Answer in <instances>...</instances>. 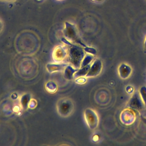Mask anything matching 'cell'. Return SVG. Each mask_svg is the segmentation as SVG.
Segmentation results:
<instances>
[{
  "mask_svg": "<svg viewBox=\"0 0 146 146\" xmlns=\"http://www.w3.org/2000/svg\"><path fill=\"white\" fill-rule=\"evenodd\" d=\"M62 41L70 47L68 49V56L70 63L75 68H80L82 62L86 55L83 48L80 45H76L70 42L66 38H62Z\"/></svg>",
  "mask_w": 146,
  "mask_h": 146,
  "instance_id": "obj_1",
  "label": "cell"
},
{
  "mask_svg": "<svg viewBox=\"0 0 146 146\" xmlns=\"http://www.w3.org/2000/svg\"><path fill=\"white\" fill-rule=\"evenodd\" d=\"M64 34L65 38H66L70 42L74 44L76 43L83 47L87 46L81 40L80 37L79 36L76 27L74 25L68 22H66L64 23Z\"/></svg>",
  "mask_w": 146,
  "mask_h": 146,
  "instance_id": "obj_2",
  "label": "cell"
},
{
  "mask_svg": "<svg viewBox=\"0 0 146 146\" xmlns=\"http://www.w3.org/2000/svg\"><path fill=\"white\" fill-rule=\"evenodd\" d=\"M57 111L62 117H67L71 115L74 111V104L72 100L68 98L60 99L56 104Z\"/></svg>",
  "mask_w": 146,
  "mask_h": 146,
  "instance_id": "obj_3",
  "label": "cell"
},
{
  "mask_svg": "<svg viewBox=\"0 0 146 146\" xmlns=\"http://www.w3.org/2000/svg\"><path fill=\"white\" fill-rule=\"evenodd\" d=\"M86 121L91 129H95L98 125L99 119L96 113L92 110L87 108L84 111Z\"/></svg>",
  "mask_w": 146,
  "mask_h": 146,
  "instance_id": "obj_4",
  "label": "cell"
},
{
  "mask_svg": "<svg viewBox=\"0 0 146 146\" xmlns=\"http://www.w3.org/2000/svg\"><path fill=\"white\" fill-rule=\"evenodd\" d=\"M144 103L141 99L140 93L135 92L128 102L127 107L130 109L140 111L143 109Z\"/></svg>",
  "mask_w": 146,
  "mask_h": 146,
  "instance_id": "obj_5",
  "label": "cell"
},
{
  "mask_svg": "<svg viewBox=\"0 0 146 146\" xmlns=\"http://www.w3.org/2000/svg\"><path fill=\"white\" fill-rule=\"evenodd\" d=\"M68 54V50L64 46H58L55 48L52 52V58L54 61L60 62L63 61Z\"/></svg>",
  "mask_w": 146,
  "mask_h": 146,
  "instance_id": "obj_6",
  "label": "cell"
},
{
  "mask_svg": "<svg viewBox=\"0 0 146 146\" xmlns=\"http://www.w3.org/2000/svg\"><path fill=\"white\" fill-rule=\"evenodd\" d=\"M102 68V63L100 60L96 59L91 65L90 70L86 75V78L95 77L98 76L101 72Z\"/></svg>",
  "mask_w": 146,
  "mask_h": 146,
  "instance_id": "obj_7",
  "label": "cell"
},
{
  "mask_svg": "<svg viewBox=\"0 0 146 146\" xmlns=\"http://www.w3.org/2000/svg\"><path fill=\"white\" fill-rule=\"evenodd\" d=\"M118 72L120 77L123 79H125L128 78L131 75L132 68L125 63H121L119 67Z\"/></svg>",
  "mask_w": 146,
  "mask_h": 146,
  "instance_id": "obj_8",
  "label": "cell"
},
{
  "mask_svg": "<svg viewBox=\"0 0 146 146\" xmlns=\"http://www.w3.org/2000/svg\"><path fill=\"white\" fill-rule=\"evenodd\" d=\"M67 66V64L66 63H56L52 64L48 63L46 64L47 70L49 73H53L56 71H60L64 70L65 67Z\"/></svg>",
  "mask_w": 146,
  "mask_h": 146,
  "instance_id": "obj_9",
  "label": "cell"
},
{
  "mask_svg": "<svg viewBox=\"0 0 146 146\" xmlns=\"http://www.w3.org/2000/svg\"><path fill=\"white\" fill-rule=\"evenodd\" d=\"M78 68H75L71 65H67L64 69V76L67 80H72L74 78V74L78 71Z\"/></svg>",
  "mask_w": 146,
  "mask_h": 146,
  "instance_id": "obj_10",
  "label": "cell"
},
{
  "mask_svg": "<svg viewBox=\"0 0 146 146\" xmlns=\"http://www.w3.org/2000/svg\"><path fill=\"white\" fill-rule=\"evenodd\" d=\"M120 119L123 123L124 122V121L126 120L127 118H129L130 121L131 123H132L135 120V113L133 112L132 109H127L123 111L121 115Z\"/></svg>",
  "mask_w": 146,
  "mask_h": 146,
  "instance_id": "obj_11",
  "label": "cell"
},
{
  "mask_svg": "<svg viewBox=\"0 0 146 146\" xmlns=\"http://www.w3.org/2000/svg\"><path fill=\"white\" fill-rule=\"evenodd\" d=\"M91 65V64H89L83 67H82V68H80L79 69H78V71L74 74V78L76 79L79 77L86 76V75H87V74L88 73V72L90 70Z\"/></svg>",
  "mask_w": 146,
  "mask_h": 146,
  "instance_id": "obj_12",
  "label": "cell"
},
{
  "mask_svg": "<svg viewBox=\"0 0 146 146\" xmlns=\"http://www.w3.org/2000/svg\"><path fill=\"white\" fill-rule=\"evenodd\" d=\"M30 99H31L30 95H29L28 94H24L21 96V99H20V103H21V106L23 108V109L26 110L27 108L29 103L30 101L31 100Z\"/></svg>",
  "mask_w": 146,
  "mask_h": 146,
  "instance_id": "obj_13",
  "label": "cell"
},
{
  "mask_svg": "<svg viewBox=\"0 0 146 146\" xmlns=\"http://www.w3.org/2000/svg\"><path fill=\"white\" fill-rule=\"evenodd\" d=\"M46 90L51 93H54L57 90V85L56 83L52 81L47 82L45 85Z\"/></svg>",
  "mask_w": 146,
  "mask_h": 146,
  "instance_id": "obj_14",
  "label": "cell"
},
{
  "mask_svg": "<svg viewBox=\"0 0 146 146\" xmlns=\"http://www.w3.org/2000/svg\"><path fill=\"white\" fill-rule=\"evenodd\" d=\"M93 59H94V56L92 54H86L84 56V58H83V59L80 68L83 67L90 64Z\"/></svg>",
  "mask_w": 146,
  "mask_h": 146,
  "instance_id": "obj_15",
  "label": "cell"
},
{
  "mask_svg": "<svg viewBox=\"0 0 146 146\" xmlns=\"http://www.w3.org/2000/svg\"><path fill=\"white\" fill-rule=\"evenodd\" d=\"M139 93L144 103V105H146V87L145 86L141 87L139 90Z\"/></svg>",
  "mask_w": 146,
  "mask_h": 146,
  "instance_id": "obj_16",
  "label": "cell"
},
{
  "mask_svg": "<svg viewBox=\"0 0 146 146\" xmlns=\"http://www.w3.org/2000/svg\"><path fill=\"white\" fill-rule=\"evenodd\" d=\"M83 48L84 50V51L88 53V54H92V55H95L96 54V51L94 48L89 47L86 46V47H84Z\"/></svg>",
  "mask_w": 146,
  "mask_h": 146,
  "instance_id": "obj_17",
  "label": "cell"
},
{
  "mask_svg": "<svg viewBox=\"0 0 146 146\" xmlns=\"http://www.w3.org/2000/svg\"><path fill=\"white\" fill-rule=\"evenodd\" d=\"M36 102L35 100H34V99H32L30 101L29 103V105H28V107L31 108V109H33L34 108L36 107Z\"/></svg>",
  "mask_w": 146,
  "mask_h": 146,
  "instance_id": "obj_18",
  "label": "cell"
},
{
  "mask_svg": "<svg viewBox=\"0 0 146 146\" xmlns=\"http://www.w3.org/2000/svg\"><path fill=\"white\" fill-rule=\"evenodd\" d=\"M76 83H78V84H83L85 83L86 82V79L85 78H84L83 76L82 77H79L76 79L75 80Z\"/></svg>",
  "mask_w": 146,
  "mask_h": 146,
  "instance_id": "obj_19",
  "label": "cell"
},
{
  "mask_svg": "<svg viewBox=\"0 0 146 146\" xmlns=\"http://www.w3.org/2000/svg\"><path fill=\"white\" fill-rule=\"evenodd\" d=\"M126 91H127V92H128L129 94H131V93L133 92V88L131 86H127L126 87Z\"/></svg>",
  "mask_w": 146,
  "mask_h": 146,
  "instance_id": "obj_20",
  "label": "cell"
},
{
  "mask_svg": "<svg viewBox=\"0 0 146 146\" xmlns=\"http://www.w3.org/2000/svg\"><path fill=\"white\" fill-rule=\"evenodd\" d=\"M141 120H143V121L146 124V118H144L143 117H141Z\"/></svg>",
  "mask_w": 146,
  "mask_h": 146,
  "instance_id": "obj_21",
  "label": "cell"
},
{
  "mask_svg": "<svg viewBox=\"0 0 146 146\" xmlns=\"http://www.w3.org/2000/svg\"><path fill=\"white\" fill-rule=\"evenodd\" d=\"M2 22L0 21V31L2 30Z\"/></svg>",
  "mask_w": 146,
  "mask_h": 146,
  "instance_id": "obj_22",
  "label": "cell"
},
{
  "mask_svg": "<svg viewBox=\"0 0 146 146\" xmlns=\"http://www.w3.org/2000/svg\"><path fill=\"white\" fill-rule=\"evenodd\" d=\"M144 45H145V47H146V38H145V42H144Z\"/></svg>",
  "mask_w": 146,
  "mask_h": 146,
  "instance_id": "obj_23",
  "label": "cell"
},
{
  "mask_svg": "<svg viewBox=\"0 0 146 146\" xmlns=\"http://www.w3.org/2000/svg\"><path fill=\"white\" fill-rule=\"evenodd\" d=\"M8 1H14V0H8Z\"/></svg>",
  "mask_w": 146,
  "mask_h": 146,
  "instance_id": "obj_24",
  "label": "cell"
},
{
  "mask_svg": "<svg viewBox=\"0 0 146 146\" xmlns=\"http://www.w3.org/2000/svg\"><path fill=\"white\" fill-rule=\"evenodd\" d=\"M58 1H60V0H58Z\"/></svg>",
  "mask_w": 146,
  "mask_h": 146,
  "instance_id": "obj_25",
  "label": "cell"
}]
</instances>
